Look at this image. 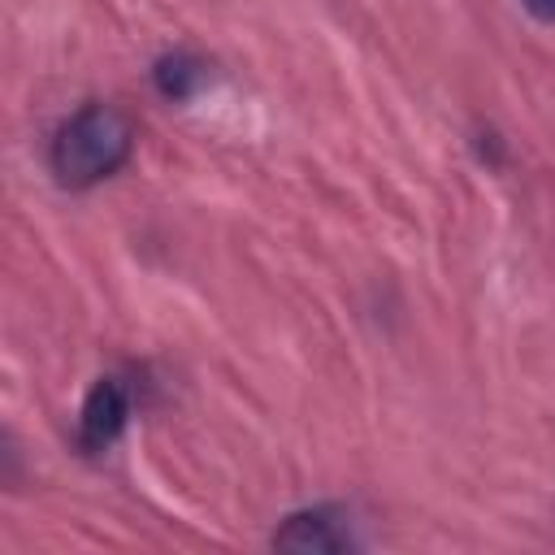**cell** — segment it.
<instances>
[{"label": "cell", "instance_id": "1", "mask_svg": "<svg viewBox=\"0 0 555 555\" xmlns=\"http://www.w3.org/2000/svg\"><path fill=\"white\" fill-rule=\"evenodd\" d=\"M134 130L121 108L113 104H82L52 139V173L61 186H95L130 160Z\"/></svg>", "mask_w": 555, "mask_h": 555}, {"label": "cell", "instance_id": "2", "mask_svg": "<svg viewBox=\"0 0 555 555\" xmlns=\"http://www.w3.org/2000/svg\"><path fill=\"white\" fill-rule=\"evenodd\" d=\"M126 416H130V399H126L121 377H100V382L87 390L82 416H78V442H82V451L95 455V451L113 447V438L121 434Z\"/></svg>", "mask_w": 555, "mask_h": 555}, {"label": "cell", "instance_id": "3", "mask_svg": "<svg viewBox=\"0 0 555 555\" xmlns=\"http://www.w3.org/2000/svg\"><path fill=\"white\" fill-rule=\"evenodd\" d=\"M273 546H282V551H347L351 546V525L338 507L295 512L273 533Z\"/></svg>", "mask_w": 555, "mask_h": 555}, {"label": "cell", "instance_id": "4", "mask_svg": "<svg viewBox=\"0 0 555 555\" xmlns=\"http://www.w3.org/2000/svg\"><path fill=\"white\" fill-rule=\"evenodd\" d=\"M199 82H204V61H195V56H186V52H173V56H165V61L156 65V87H160V95H169V100H186Z\"/></svg>", "mask_w": 555, "mask_h": 555}, {"label": "cell", "instance_id": "5", "mask_svg": "<svg viewBox=\"0 0 555 555\" xmlns=\"http://www.w3.org/2000/svg\"><path fill=\"white\" fill-rule=\"evenodd\" d=\"M533 17H542V22H555V0H520Z\"/></svg>", "mask_w": 555, "mask_h": 555}]
</instances>
